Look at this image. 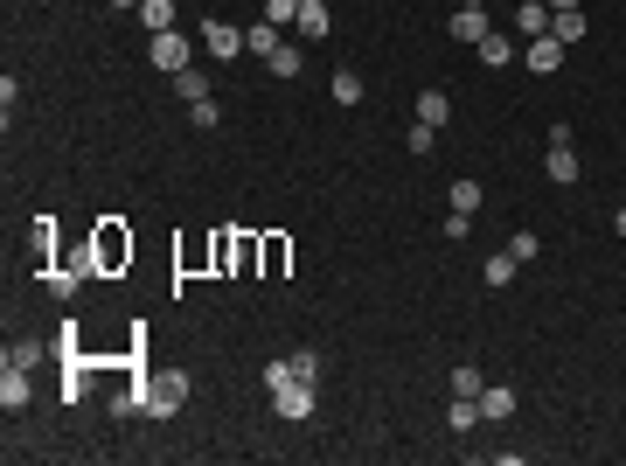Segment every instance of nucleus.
Instances as JSON below:
<instances>
[{
  "mask_svg": "<svg viewBox=\"0 0 626 466\" xmlns=\"http://www.w3.org/2000/svg\"><path fill=\"white\" fill-rule=\"evenodd\" d=\"M98 272H105V265H98V251H91V237H84V244H70V251H63V265L49 272V293H56V300H70V293H77L84 279H98Z\"/></svg>",
  "mask_w": 626,
  "mask_h": 466,
  "instance_id": "nucleus-1",
  "label": "nucleus"
},
{
  "mask_svg": "<svg viewBox=\"0 0 626 466\" xmlns=\"http://www.w3.org/2000/svg\"><path fill=\"white\" fill-rule=\"evenodd\" d=\"M188 404V369H154L147 376V418H174Z\"/></svg>",
  "mask_w": 626,
  "mask_h": 466,
  "instance_id": "nucleus-2",
  "label": "nucleus"
},
{
  "mask_svg": "<svg viewBox=\"0 0 626 466\" xmlns=\"http://www.w3.org/2000/svg\"><path fill=\"white\" fill-rule=\"evenodd\" d=\"M91 251H98L105 272H119V265H133V230H126L119 216H105V223L91 230Z\"/></svg>",
  "mask_w": 626,
  "mask_h": 466,
  "instance_id": "nucleus-3",
  "label": "nucleus"
},
{
  "mask_svg": "<svg viewBox=\"0 0 626 466\" xmlns=\"http://www.w3.org/2000/svg\"><path fill=\"white\" fill-rule=\"evenodd\" d=\"M202 49H209L216 63H237V56H244V28H230V21H202Z\"/></svg>",
  "mask_w": 626,
  "mask_h": 466,
  "instance_id": "nucleus-4",
  "label": "nucleus"
},
{
  "mask_svg": "<svg viewBox=\"0 0 626 466\" xmlns=\"http://www.w3.org/2000/svg\"><path fill=\"white\" fill-rule=\"evenodd\" d=\"M272 411H279L286 425L313 418V383H286V390H272Z\"/></svg>",
  "mask_w": 626,
  "mask_h": 466,
  "instance_id": "nucleus-5",
  "label": "nucleus"
},
{
  "mask_svg": "<svg viewBox=\"0 0 626 466\" xmlns=\"http://www.w3.org/2000/svg\"><path fill=\"white\" fill-rule=\"evenodd\" d=\"M188 56H195V49L181 42V28H160V35H154V63L167 70V77H174V70H188Z\"/></svg>",
  "mask_w": 626,
  "mask_h": 466,
  "instance_id": "nucleus-6",
  "label": "nucleus"
},
{
  "mask_svg": "<svg viewBox=\"0 0 626 466\" xmlns=\"http://www.w3.org/2000/svg\"><path fill=\"white\" fill-rule=\"evenodd\" d=\"M564 56H571V49H564V42H557V35H536V42H529V49H522V63H529V70H536V77H550V70H557V63H564Z\"/></svg>",
  "mask_w": 626,
  "mask_h": 466,
  "instance_id": "nucleus-7",
  "label": "nucleus"
},
{
  "mask_svg": "<svg viewBox=\"0 0 626 466\" xmlns=\"http://www.w3.org/2000/svg\"><path fill=\"white\" fill-rule=\"evenodd\" d=\"M112 418H147V376H126L112 390Z\"/></svg>",
  "mask_w": 626,
  "mask_h": 466,
  "instance_id": "nucleus-8",
  "label": "nucleus"
},
{
  "mask_svg": "<svg viewBox=\"0 0 626 466\" xmlns=\"http://www.w3.org/2000/svg\"><path fill=\"white\" fill-rule=\"evenodd\" d=\"M453 42H467V49L487 42V7H453Z\"/></svg>",
  "mask_w": 626,
  "mask_h": 466,
  "instance_id": "nucleus-9",
  "label": "nucleus"
},
{
  "mask_svg": "<svg viewBox=\"0 0 626 466\" xmlns=\"http://www.w3.org/2000/svg\"><path fill=\"white\" fill-rule=\"evenodd\" d=\"M174 98H181V105H202V98H216V91H209V70H202V63L174 70Z\"/></svg>",
  "mask_w": 626,
  "mask_h": 466,
  "instance_id": "nucleus-10",
  "label": "nucleus"
},
{
  "mask_svg": "<svg viewBox=\"0 0 626 466\" xmlns=\"http://www.w3.org/2000/svg\"><path fill=\"white\" fill-rule=\"evenodd\" d=\"M28 397H35V390H28V369L0 362V404H7V411H28Z\"/></svg>",
  "mask_w": 626,
  "mask_h": 466,
  "instance_id": "nucleus-11",
  "label": "nucleus"
},
{
  "mask_svg": "<svg viewBox=\"0 0 626 466\" xmlns=\"http://www.w3.org/2000/svg\"><path fill=\"white\" fill-rule=\"evenodd\" d=\"M550 35L571 49V42H585V7H550Z\"/></svg>",
  "mask_w": 626,
  "mask_h": 466,
  "instance_id": "nucleus-12",
  "label": "nucleus"
},
{
  "mask_svg": "<svg viewBox=\"0 0 626 466\" xmlns=\"http://www.w3.org/2000/svg\"><path fill=\"white\" fill-rule=\"evenodd\" d=\"M515 28H522L529 42H536V35H550V0H522V7H515Z\"/></svg>",
  "mask_w": 626,
  "mask_h": 466,
  "instance_id": "nucleus-13",
  "label": "nucleus"
},
{
  "mask_svg": "<svg viewBox=\"0 0 626 466\" xmlns=\"http://www.w3.org/2000/svg\"><path fill=\"white\" fill-rule=\"evenodd\" d=\"M446 119H453V98H446L439 84H432V91H418V126H446Z\"/></svg>",
  "mask_w": 626,
  "mask_h": 466,
  "instance_id": "nucleus-14",
  "label": "nucleus"
},
{
  "mask_svg": "<svg viewBox=\"0 0 626 466\" xmlns=\"http://www.w3.org/2000/svg\"><path fill=\"white\" fill-rule=\"evenodd\" d=\"M543 174H550L557 188H571V181H578L585 167H578V154H571V147H550V160H543Z\"/></svg>",
  "mask_w": 626,
  "mask_h": 466,
  "instance_id": "nucleus-15",
  "label": "nucleus"
},
{
  "mask_svg": "<svg viewBox=\"0 0 626 466\" xmlns=\"http://www.w3.org/2000/svg\"><path fill=\"white\" fill-rule=\"evenodd\" d=\"M244 49H251V56H272V49H286L279 21H258V28H244Z\"/></svg>",
  "mask_w": 626,
  "mask_h": 466,
  "instance_id": "nucleus-16",
  "label": "nucleus"
},
{
  "mask_svg": "<svg viewBox=\"0 0 626 466\" xmlns=\"http://www.w3.org/2000/svg\"><path fill=\"white\" fill-rule=\"evenodd\" d=\"M473 56H480V63H487V70H501V63H515V42H508V35H501V28H487V42H480V49H473Z\"/></svg>",
  "mask_w": 626,
  "mask_h": 466,
  "instance_id": "nucleus-17",
  "label": "nucleus"
},
{
  "mask_svg": "<svg viewBox=\"0 0 626 466\" xmlns=\"http://www.w3.org/2000/svg\"><path fill=\"white\" fill-rule=\"evenodd\" d=\"M286 258H293V244H286V237H265V244H258V272H265V279H279V272H286Z\"/></svg>",
  "mask_w": 626,
  "mask_h": 466,
  "instance_id": "nucleus-18",
  "label": "nucleus"
},
{
  "mask_svg": "<svg viewBox=\"0 0 626 466\" xmlns=\"http://www.w3.org/2000/svg\"><path fill=\"white\" fill-rule=\"evenodd\" d=\"M480 418L487 425H508L515 418V390H480Z\"/></svg>",
  "mask_w": 626,
  "mask_h": 466,
  "instance_id": "nucleus-19",
  "label": "nucleus"
},
{
  "mask_svg": "<svg viewBox=\"0 0 626 466\" xmlns=\"http://www.w3.org/2000/svg\"><path fill=\"white\" fill-rule=\"evenodd\" d=\"M446 425H453V432L467 439L473 425H480V397H453V411H446Z\"/></svg>",
  "mask_w": 626,
  "mask_h": 466,
  "instance_id": "nucleus-20",
  "label": "nucleus"
},
{
  "mask_svg": "<svg viewBox=\"0 0 626 466\" xmlns=\"http://www.w3.org/2000/svg\"><path fill=\"white\" fill-rule=\"evenodd\" d=\"M327 28H334V21H327V0H307V7H300V35H307V42H320Z\"/></svg>",
  "mask_w": 626,
  "mask_h": 466,
  "instance_id": "nucleus-21",
  "label": "nucleus"
},
{
  "mask_svg": "<svg viewBox=\"0 0 626 466\" xmlns=\"http://www.w3.org/2000/svg\"><path fill=\"white\" fill-rule=\"evenodd\" d=\"M480 286H515V258H508V251H494V258L480 265Z\"/></svg>",
  "mask_w": 626,
  "mask_h": 466,
  "instance_id": "nucleus-22",
  "label": "nucleus"
},
{
  "mask_svg": "<svg viewBox=\"0 0 626 466\" xmlns=\"http://www.w3.org/2000/svg\"><path fill=\"white\" fill-rule=\"evenodd\" d=\"M77 334H84L77 320H63V327H56V341H49V348H56V362H77V355H84V341H77Z\"/></svg>",
  "mask_w": 626,
  "mask_h": 466,
  "instance_id": "nucleus-23",
  "label": "nucleus"
},
{
  "mask_svg": "<svg viewBox=\"0 0 626 466\" xmlns=\"http://www.w3.org/2000/svg\"><path fill=\"white\" fill-rule=\"evenodd\" d=\"M480 195H487V188L460 174V181H453V216H473V209H480Z\"/></svg>",
  "mask_w": 626,
  "mask_h": 466,
  "instance_id": "nucleus-24",
  "label": "nucleus"
},
{
  "mask_svg": "<svg viewBox=\"0 0 626 466\" xmlns=\"http://www.w3.org/2000/svg\"><path fill=\"white\" fill-rule=\"evenodd\" d=\"M140 21H147V35L174 28V0H140Z\"/></svg>",
  "mask_w": 626,
  "mask_h": 466,
  "instance_id": "nucleus-25",
  "label": "nucleus"
},
{
  "mask_svg": "<svg viewBox=\"0 0 626 466\" xmlns=\"http://www.w3.org/2000/svg\"><path fill=\"white\" fill-rule=\"evenodd\" d=\"M300 63H307V56H300V49H293V42H286V49H272V56H265V70H272V77H300Z\"/></svg>",
  "mask_w": 626,
  "mask_h": 466,
  "instance_id": "nucleus-26",
  "label": "nucleus"
},
{
  "mask_svg": "<svg viewBox=\"0 0 626 466\" xmlns=\"http://www.w3.org/2000/svg\"><path fill=\"white\" fill-rule=\"evenodd\" d=\"M28 251H35V258H49V251H56V216H35V230H28Z\"/></svg>",
  "mask_w": 626,
  "mask_h": 466,
  "instance_id": "nucleus-27",
  "label": "nucleus"
},
{
  "mask_svg": "<svg viewBox=\"0 0 626 466\" xmlns=\"http://www.w3.org/2000/svg\"><path fill=\"white\" fill-rule=\"evenodd\" d=\"M508 258H515V265L543 258V237H536V230H515V237H508Z\"/></svg>",
  "mask_w": 626,
  "mask_h": 466,
  "instance_id": "nucleus-28",
  "label": "nucleus"
},
{
  "mask_svg": "<svg viewBox=\"0 0 626 466\" xmlns=\"http://www.w3.org/2000/svg\"><path fill=\"white\" fill-rule=\"evenodd\" d=\"M188 126H195V133H209V126H223V105H216V98H202V105H188Z\"/></svg>",
  "mask_w": 626,
  "mask_h": 466,
  "instance_id": "nucleus-29",
  "label": "nucleus"
},
{
  "mask_svg": "<svg viewBox=\"0 0 626 466\" xmlns=\"http://www.w3.org/2000/svg\"><path fill=\"white\" fill-rule=\"evenodd\" d=\"M42 355H56V348H42V341H14V348H7V362H14V369H35Z\"/></svg>",
  "mask_w": 626,
  "mask_h": 466,
  "instance_id": "nucleus-30",
  "label": "nucleus"
},
{
  "mask_svg": "<svg viewBox=\"0 0 626 466\" xmlns=\"http://www.w3.org/2000/svg\"><path fill=\"white\" fill-rule=\"evenodd\" d=\"M286 383H300V376H293V355H272V362H265V390H286Z\"/></svg>",
  "mask_w": 626,
  "mask_h": 466,
  "instance_id": "nucleus-31",
  "label": "nucleus"
},
{
  "mask_svg": "<svg viewBox=\"0 0 626 466\" xmlns=\"http://www.w3.org/2000/svg\"><path fill=\"white\" fill-rule=\"evenodd\" d=\"M453 390H460V397H480V390H487V376H480L473 362H460V369H453Z\"/></svg>",
  "mask_w": 626,
  "mask_h": 466,
  "instance_id": "nucleus-32",
  "label": "nucleus"
},
{
  "mask_svg": "<svg viewBox=\"0 0 626 466\" xmlns=\"http://www.w3.org/2000/svg\"><path fill=\"white\" fill-rule=\"evenodd\" d=\"M334 98H341V105H362V77H355V70H334Z\"/></svg>",
  "mask_w": 626,
  "mask_h": 466,
  "instance_id": "nucleus-33",
  "label": "nucleus"
},
{
  "mask_svg": "<svg viewBox=\"0 0 626 466\" xmlns=\"http://www.w3.org/2000/svg\"><path fill=\"white\" fill-rule=\"evenodd\" d=\"M258 244H265V237H251V230H237V272H251V265H258Z\"/></svg>",
  "mask_w": 626,
  "mask_h": 466,
  "instance_id": "nucleus-34",
  "label": "nucleus"
},
{
  "mask_svg": "<svg viewBox=\"0 0 626 466\" xmlns=\"http://www.w3.org/2000/svg\"><path fill=\"white\" fill-rule=\"evenodd\" d=\"M293 376H300V383L320 376V348H300V355H293Z\"/></svg>",
  "mask_w": 626,
  "mask_h": 466,
  "instance_id": "nucleus-35",
  "label": "nucleus"
},
{
  "mask_svg": "<svg viewBox=\"0 0 626 466\" xmlns=\"http://www.w3.org/2000/svg\"><path fill=\"white\" fill-rule=\"evenodd\" d=\"M404 147H411V154H432V147H439V126H411V140H404Z\"/></svg>",
  "mask_w": 626,
  "mask_h": 466,
  "instance_id": "nucleus-36",
  "label": "nucleus"
},
{
  "mask_svg": "<svg viewBox=\"0 0 626 466\" xmlns=\"http://www.w3.org/2000/svg\"><path fill=\"white\" fill-rule=\"evenodd\" d=\"M265 21H279V28L300 21V0H265Z\"/></svg>",
  "mask_w": 626,
  "mask_h": 466,
  "instance_id": "nucleus-37",
  "label": "nucleus"
},
{
  "mask_svg": "<svg viewBox=\"0 0 626 466\" xmlns=\"http://www.w3.org/2000/svg\"><path fill=\"white\" fill-rule=\"evenodd\" d=\"M613 230H620V237H626V209H620V223H613Z\"/></svg>",
  "mask_w": 626,
  "mask_h": 466,
  "instance_id": "nucleus-38",
  "label": "nucleus"
},
{
  "mask_svg": "<svg viewBox=\"0 0 626 466\" xmlns=\"http://www.w3.org/2000/svg\"><path fill=\"white\" fill-rule=\"evenodd\" d=\"M550 7H578V0H550Z\"/></svg>",
  "mask_w": 626,
  "mask_h": 466,
  "instance_id": "nucleus-39",
  "label": "nucleus"
},
{
  "mask_svg": "<svg viewBox=\"0 0 626 466\" xmlns=\"http://www.w3.org/2000/svg\"><path fill=\"white\" fill-rule=\"evenodd\" d=\"M460 7H487V0H460Z\"/></svg>",
  "mask_w": 626,
  "mask_h": 466,
  "instance_id": "nucleus-40",
  "label": "nucleus"
},
{
  "mask_svg": "<svg viewBox=\"0 0 626 466\" xmlns=\"http://www.w3.org/2000/svg\"><path fill=\"white\" fill-rule=\"evenodd\" d=\"M119 7H140V0H119Z\"/></svg>",
  "mask_w": 626,
  "mask_h": 466,
  "instance_id": "nucleus-41",
  "label": "nucleus"
},
{
  "mask_svg": "<svg viewBox=\"0 0 626 466\" xmlns=\"http://www.w3.org/2000/svg\"><path fill=\"white\" fill-rule=\"evenodd\" d=\"M300 7H307V0H300Z\"/></svg>",
  "mask_w": 626,
  "mask_h": 466,
  "instance_id": "nucleus-42",
  "label": "nucleus"
}]
</instances>
